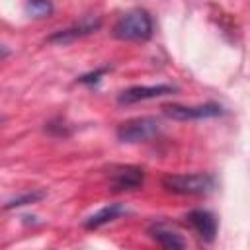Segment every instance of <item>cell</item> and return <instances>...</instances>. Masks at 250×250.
Instances as JSON below:
<instances>
[{
    "label": "cell",
    "instance_id": "obj_1",
    "mask_svg": "<svg viewBox=\"0 0 250 250\" xmlns=\"http://www.w3.org/2000/svg\"><path fill=\"white\" fill-rule=\"evenodd\" d=\"M162 188L178 195H207L217 188V180L211 174H166L162 178Z\"/></svg>",
    "mask_w": 250,
    "mask_h": 250
},
{
    "label": "cell",
    "instance_id": "obj_2",
    "mask_svg": "<svg viewBox=\"0 0 250 250\" xmlns=\"http://www.w3.org/2000/svg\"><path fill=\"white\" fill-rule=\"evenodd\" d=\"M113 37L121 41H146L152 37V18L143 8L129 10L115 21Z\"/></svg>",
    "mask_w": 250,
    "mask_h": 250
},
{
    "label": "cell",
    "instance_id": "obj_3",
    "mask_svg": "<svg viewBox=\"0 0 250 250\" xmlns=\"http://www.w3.org/2000/svg\"><path fill=\"white\" fill-rule=\"evenodd\" d=\"M162 121L158 117H150V115H145V117H135V119H129V121H123L115 135L121 143H127V145H137V143H148L152 139H156L160 133H162Z\"/></svg>",
    "mask_w": 250,
    "mask_h": 250
},
{
    "label": "cell",
    "instance_id": "obj_4",
    "mask_svg": "<svg viewBox=\"0 0 250 250\" xmlns=\"http://www.w3.org/2000/svg\"><path fill=\"white\" fill-rule=\"evenodd\" d=\"M107 180L113 191H135L145 182V170L133 164H115L109 166Z\"/></svg>",
    "mask_w": 250,
    "mask_h": 250
},
{
    "label": "cell",
    "instance_id": "obj_5",
    "mask_svg": "<svg viewBox=\"0 0 250 250\" xmlns=\"http://www.w3.org/2000/svg\"><path fill=\"white\" fill-rule=\"evenodd\" d=\"M223 105L219 104H199V105H182V104H166L162 105V113L176 121H193V119H209L223 115Z\"/></svg>",
    "mask_w": 250,
    "mask_h": 250
},
{
    "label": "cell",
    "instance_id": "obj_6",
    "mask_svg": "<svg viewBox=\"0 0 250 250\" xmlns=\"http://www.w3.org/2000/svg\"><path fill=\"white\" fill-rule=\"evenodd\" d=\"M178 92V86L172 84H152V86H131L127 90H123L117 96V102L121 105H131V104H139L145 100H154V98H162V96H172Z\"/></svg>",
    "mask_w": 250,
    "mask_h": 250
},
{
    "label": "cell",
    "instance_id": "obj_7",
    "mask_svg": "<svg viewBox=\"0 0 250 250\" xmlns=\"http://www.w3.org/2000/svg\"><path fill=\"white\" fill-rule=\"evenodd\" d=\"M186 223L197 232V236L203 242H213L217 238V217L207 209H193L186 215Z\"/></svg>",
    "mask_w": 250,
    "mask_h": 250
},
{
    "label": "cell",
    "instance_id": "obj_8",
    "mask_svg": "<svg viewBox=\"0 0 250 250\" xmlns=\"http://www.w3.org/2000/svg\"><path fill=\"white\" fill-rule=\"evenodd\" d=\"M102 21L98 18H84L80 20L78 23L66 27V29H61V31H55L53 35H49V43H59V45H64V43H70V41H76L80 37H86L90 35L92 31L100 29Z\"/></svg>",
    "mask_w": 250,
    "mask_h": 250
},
{
    "label": "cell",
    "instance_id": "obj_9",
    "mask_svg": "<svg viewBox=\"0 0 250 250\" xmlns=\"http://www.w3.org/2000/svg\"><path fill=\"white\" fill-rule=\"evenodd\" d=\"M121 215H127V209H125L121 203H109V205L102 207L100 211L92 213V215L84 221V227L90 229V230H92V229H100V227H104V225L115 221V219L121 217Z\"/></svg>",
    "mask_w": 250,
    "mask_h": 250
},
{
    "label": "cell",
    "instance_id": "obj_10",
    "mask_svg": "<svg viewBox=\"0 0 250 250\" xmlns=\"http://www.w3.org/2000/svg\"><path fill=\"white\" fill-rule=\"evenodd\" d=\"M148 234H150V238L156 240L162 248H168V250H180V248H186V240H184L178 232L166 229L164 225H152V227L148 229Z\"/></svg>",
    "mask_w": 250,
    "mask_h": 250
},
{
    "label": "cell",
    "instance_id": "obj_11",
    "mask_svg": "<svg viewBox=\"0 0 250 250\" xmlns=\"http://www.w3.org/2000/svg\"><path fill=\"white\" fill-rule=\"evenodd\" d=\"M53 10H55V6L51 0H27L25 2V14L29 18H37V20L49 18L53 14Z\"/></svg>",
    "mask_w": 250,
    "mask_h": 250
},
{
    "label": "cell",
    "instance_id": "obj_12",
    "mask_svg": "<svg viewBox=\"0 0 250 250\" xmlns=\"http://www.w3.org/2000/svg\"><path fill=\"white\" fill-rule=\"evenodd\" d=\"M45 197V191L43 189H35V191H27V193H21L10 201H6L4 209H16V207H23V205H29V203H37Z\"/></svg>",
    "mask_w": 250,
    "mask_h": 250
},
{
    "label": "cell",
    "instance_id": "obj_13",
    "mask_svg": "<svg viewBox=\"0 0 250 250\" xmlns=\"http://www.w3.org/2000/svg\"><path fill=\"white\" fill-rule=\"evenodd\" d=\"M45 131H49V133H51V135H55V137H66V135L70 133L68 125H66L62 119H57V121H49V123L45 125Z\"/></svg>",
    "mask_w": 250,
    "mask_h": 250
},
{
    "label": "cell",
    "instance_id": "obj_14",
    "mask_svg": "<svg viewBox=\"0 0 250 250\" xmlns=\"http://www.w3.org/2000/svg\"><path fill=\"white\" fill-rule=\"evenodd\" d=\"M107 70H109V68L105 66V68H98V70H94V72L82 74V76L78 78V82H80V84H98V82H100V78H102Z\"/></svg>",
    "mask_w": 250,
    "mask_h": 250
}]
</instances>
